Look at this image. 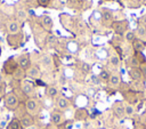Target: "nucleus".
<instances>
[{
  "mask_svg": "<svg viewBox=\"0 0 146 129\" xmlns=\"http://www.w3.org/2000/svg\"><path fill=\"white\" fill-rule=\"evenodd\" d=\"M26 16H27V14H26V11L25 10H17L16 11V17L18 18V19H25L26 18Z\"/></svg>",
  "mask_w": 146,
  "mask_h": 129,
  "instance_id": "2f4dec72",
  "label": "nucleus"
},
{
  "mask_svg": "<svg viewBox=\"0 0 146 129\" xmlns=\"http://www.w3.org/2000/svg\"><path fill=\"white\" fill-rule=\"evenodd\" d=\"M113 112H114V114H115L117 118H122L123 115H125V113H124V106L121 105L120 103H116V104L113 106Z\"/></svg>",
  "mask_w": 146,
  "mask_h": 129,
  "instance_id": "a211bd4d",
  "label": "nucleus"
},
{
  "mask_svg": "<svg viewBox=\"0 0 146 129\" xmlns=\"http://www.w3.org/2000/svg\"><path fill=\"white\" fill-rule=\"evenodd\" d=\"M50 1H51V0H36L38 5L41 6V7H47V6H49Z\"/></svg>",
  "mask_w": 146,
  "mask_h": 129,
  "instance_id": "c9c22d12",
  "label": "nucleus"
},
{
  "mask_svg": "<svg viewBox=\"0 0 146 129\" xmlns=\"http://www.w3.org/2000/svg\"><path fill=\"white\" fill-rule=\"evenodd\" d=\"M50 120L56 126H60L63 123V115L60 112L58 111H52L51 112V115H50Z\"/></svg>",
  "mask_w": 146,
  "mask_h": 129,
  "instance_id": "f8f14e48",
  "label": "nucleus"
},
{
  "mask_svg": "<svg viewBox=\"0 0 146 129\" xmlns=\"http://www.w3.org/2000/svg\"><path fill=\"white\" fill-rule=\"evenodd\" d=\"M124 37H125V40L127 41H129V42H133L135 41V39H136V34H135V32H132V31H127L125 33H124Z\"/></svg>",
  "mask_w": 146,
  "mask_h": 129,
  "instance_id": "a878e982",
  "label": "nucleus"
},
{
  "mask_svg": "<svg viewBox=\"0 0 146 129\" xmlns=\"http://www.w3.org/2000/svg\"><path fill=\"white\" fill-rule=\"evenodd\" d=\"M7 32L8 34H16L21 32V25L17 21H9L7 24Z\"/></svg>",
  "mask_w": 146,
  "mask_h": 129,
  "instance_id": "6e6552de",
  "label": "nucleus"
},
{
  "mask_svg": "<svg viewBox=\"0 0 146 129\" xmlns=\"http://www.w3.org/2000/svg\"><path fill=\"white\" fill-rule=\"evenodd\" d=\"M22 40H23V34L21 32L19 33H16V34H8V37H7V42L13 48L18 47L21 45Z\"/></svg>",
  "mask_w": 146,
  "mask_h": 129,
  "instance_id": "20e7f679",
  "label": "nucleus"
},
{
  "mask_svg": "<svg viewBox=\"0 0 146 129\" xmlns=\"http://www.w3.org/2000/svg\"><path fill=\"white\" fill-rule=\"evenodd\" d=\"M18 67V63H17V61L14 58V57H10V58H8L5 63H3V72L6 73V74H11L13 75V73L15 72V70Z\"/></svg>",
  "mask_w": 146,
  "mask_h": 129,
  "instance_id": "7ed1b4c3",
  "label": "nucleus"
},
{
  "mask_svg": "<svg viewBox=\"0 0 146 129\" xmlns=\"http://www.w3.org/2000/svg\"><path fill=\"white\" fill-rule=\"evenodd\" d=\"M5 87H6L5 83L1 82V83H0V96H2V94L5 92Z\"/></svg>",
  "mask_w": 146,
  "mask_h": 129,
  "instance_id": "ea45409f",
  "label": "nucleus"
},
{
  "mask_svg": "<svg viewBox=\"0 0 146 129\" xmlns=\"http://www.w3.org/2000/svg\"><path fill=\"white\" fill-rule=\"evenodd\" d=\"M135 57L139 62V64H146V57L141 51H135Z\"/></svg>",
  "mask_w": 146,
  "mask_h": 129,
  "instance_id": "393cba45",
  "label": "nucleus"
},
{
  "mask_svg": "<svg viewBox=\"0 0 146 129\" xmlns=\"http://www.w3.org/2000/svg\"><path fill=\"white\" fill-rule=\"evenodd\" d=\"M7 129H24V127L22 126V122L19 119L14 118L7 126Z\"/></svg>",
  "mask_w": 146,
  "mask_h": 129,
  "instance_id": "f3484780",
  "label": "nucleus"
},
{
  "mask_svg": "<svg viewBox=\"0 0 146 129\" xmlns=\"http://www.w3.org/2000/svg\"><path fill=\"white\" fill-rule=\"evenodd\" d=\"M132 47H133V49H135V51H141L143 53V50L145 49V47H146V43L141 40V39H135V41L132 42Z\"/></svg>",
  "mask_w": 146,
  "mask_h": 129,
  "instance_id": "2eb2a0df",
  "label": "nucleus"
},
{
  "mask_svg": "<svg viewBox=\"0 0 146 129\" xmlns=\"http://www.w3.org/2000/svg\"><path fill=\"white\" fill-rule=\"evenodd\" d=\"M111 27L114 30L115 34L117 35H123L127 30H128V22L127 21H114L112 24H111Z\"/></svg>",
  "mask_w": 146,
  "mask_h": 129,
  "instance_id": "f03ea898",
  "label": "nucleus"
},
{
  "mask_svg": "<svg viewBox=\"0 0 146 129\" xmlns=\"http://www.w3.org/2000/svg\"><path fill=\"white\" fill-rule=\"evenodd\" d=\"M17 63H18V66H19L21 68H23V70H25V71L29 70L30 66H31V58H30V55H29V54H23V55H21V56L18 57Z\"/></svg>",
  "mask_w": 146,
  "mask_h": 129,
  "instance_id": "39448f33",
  "label": "nucleus"
},
{
  "mask_svg": "<svg viewBox=\"0 0 146 129\" xmlns=\"http://www.w3.org/2000/svg\"><path fill=\"white\" fill-rule=\"evenodd\" d=\"M143 122H144V124L146 126V113H145L144 116H143Z\"/></svg>",
  "mask_w": 146,
  "mask_h": 129,
  "instance_id": "79ce46f5",
  "label": "nucleus"
},
{
  "mask_svg": "<svg viewBox=\"0 0 146 129\" xmlns=\"http://www.w3.org/2000/svg\"><path fill=\"white\" fill-rule=\"evenodd\" d=\"M13 76H14V79L16 80V81H23L24 79H25V76H26V71L25 70H23V68H21L19 66L15 70V72L13 73Z\"/></svg>",
  "mask_w": 146,
  "mask_h": 129,
  "instance_id": "4468645a",
  "label": "nucleus"
},
{
  "mask_svg": "<svg viewBox=\"0 0 146 129\" xmlns=\"http://www.w3.org/2000/svg\"><path fill=\"white\" fill-rule=\"evenodd\" d=\"M46 42L50 46H54L55 43H57V37L54 35V34H48L47 35V39H46Z\"/></svg>",
  "mask_w": 146,
  "mask_h": 129,
  "instance_id": "bb28decb",
  "label": "nucleus"
},
{
  "mask_svg": "<svg viewBox=\"0 0 146 129\" xmlns=\"http://www.w3.org/2000/svg\"><path fill=\"white\" fill-rule=\"evenodd\" d=\"M72 124H73V121H71V120H68V121H65L64 123H62V127H64L65 129H71V127H72Z\"/></svg>",
  "mask_w": 146,
  "mask_h": 129,
  "instance_id": "e433bc0d",
  "label": "nucleus"
},
{
  "mask_svg": "<svg viewBox=\"0 0 146 129\" xmlns=\"http://www.w3.org/2000/svg\"><path fill=\"white\" fill-rule=\"evenodd\" d=\"M19 120L22 122V126L24 128H27V129L34 124V119H33L32 114H29V113H25L24 115H22V118Z\"/></svg>",
  "mask_w": 146,
  "mask_h": 129,
  "instance_id": "9d476101",
  "label": "nucleus"
},
{
  "mask_svg": "<svg viewBox=\"0 0 146 129\" xmlns=\"http://www.w3.org/2000/svg\"><path fill=\"white\" fill-rule=\"evenodd\" d=\"M106 1H112V0H106Z\"/></svg>",
  "mask_w": 146,
  "mask_h": 129,
  "instance_id": "a18cd8bd",
  "label": "nucleus"
},
{
  "mask_svg": "<svg viewBox=\"0 0 146 129\" xmlns=\"http://www.w3.org/2000/svg\"><path fill=\"white\" fill-rule=\"evenodd\" d=\"M39 23L41 24V26H42L46 31H50V30L52 29V25H54L51 17L48 16V15H42V16L39 18Z\"/></svg>",
  "mask_w": 146,
  "mask_h": 129,
  "instance_id": "0eeeda50",
  "label": "nucleus"
},
{
  "mask_svg": "<svg viewBox=\"0 0 146 129\" xmlns=\"http://www.w3.org/2000/svg\"><path fill=\"white\" fill-rule=\"evenodd\" d=\"M110 76H111L110 73H108L107 71H105V70L99 73V79L103 80V81H108V80H110Z\"/></svg>",
  "mask_w": 146,
  "mask_h": 129,
  "instance_id": "c756f323",
  "label": "nucleus"
},
{
  "mask_svg": "<svg viewBox=\"0 0 146 129\" xmlns=\"http://www.w3.org/2000/svg\"><path fill=\"white\" fill-rule=\"evenodd\" d=\"M87 116H88L87 110H84V108H78V110L75 111L74 118H75L76 120H84V119H87Z\"/></svg>",
  "mask_w": 146,
  "mask_h": 129,
  "instance_id": "6ab92c4d",
  "label": "nucleus"
},
{
  "mask_svg": "<svg viewBox=\"0 0 146 129\" xmlns=\"http://www.w3.org/2000/svg\"><path fill=\"white\" fill-rule=\"evenodd\" d=\"M24 105H25L26 112H30V113H34L36 111V108H38V102L34 98H27L25 100Z\"/></svg>",
  "mask_w": 146,
  "mask_h": 129,
  "instance_id": "1a4fd4ad",
  "label": "nucleus"
},
{
  "mask_svg": "<svg viewBox=\"0 0 146 129\" xmlns=\"http://www.w3.org/2000/svg\"><path fill=\"white\" fill-rule=\"evenodd\" d=\"M41 62H42V64H43L44 66H49V65L51 64V58H50L49 55H44V56H42Z\"/></svg>",
  "mask_w": 146,
  "mask_h": 129,
  "instance_id": "7c9ffc66",
  "label": "nucleus"
},
{
  "mask_svg": "<svg viewBox=\"0 0 146 129\" xmlns=\"http://www.w3.org/2000/svg\"><path fill=\"white\" fill-rule=\"evenodd\" d=\"M0 53H1V46H0Z\"/></svg>",
  "mask_w": 146,
  "mask_h": 129,
  "instance_id": "c03bdc74",
  "label": "nucleus"
},
{
  "mask_svg": "<svg viewBox=\"0 0 146 129\" xmlns=\"http://www.w3.org/2000/svg\"><path fill=\"white\" fill-rule=\"evenodd\" d=\"M129 63H130L131 67H137L138 65H140V64H139V62L136 59V57H135V56H133V57H131V58L129 59Z\"/></svg>",
  "mask_w": 146,
  "mask_h": 129,
  "instance_id": "473e14b6",
  "label": "nucleus"
},
{
  "mask_svg": "<svg viewBox=\"0 0 146 129\" xmlns=\"http://www.w3.org/2000/svg\"><path fill=\"white\" fill-rule=\"evenodd\" d=\"M3 102H5V106L10 111H15L17 108V106L19 105V99L17 98V96L14 92L6 94Z\"/></svg>",
  "mask_w": 146,
  "mask_h": 129,
  "instance_id": "f257e3e1",
  "label": "nucleus"
},
{
  "mask_svg": "<svg viewBox=\"0 0 146 129\" xmlns=\"http://www.w3.org/2000/svg\"><path fill=\"white\" fill-rule=\"evenodd\" d=\"M67 3L71 8L74 9H80L83 6V0H67Z\"/></svg>",
  "mask_w": 146,
  "mask_h": 129,
  "instance_id": "4be33fe9",
  "label": "nucleus"
},
{
  "mask_svg": "<svg viewBox=\"0 0 146 129\" xmlns=\"http://www.w3.org/2000/svg\"><path fill=\"white\" fill-rule=\"evenodd\" d=\"M110 63H111L113 66H119V65H120V57L116 56V55L111 56V58H110Z\"/></svg>",
  "mask_w": 146,
  "mask_h": 129,
  "instance_id": "c85d7f7f",
  "label": "nucleus"
},
{
  "mask_svg": "<svg viewBox=\"0 0 146 129\" xmlns=\"http://www.w3.org/2000/svg\"><path fill=\"white\" fill-rule=\"evenodd\" d=\"M81 70H82L84 73H89V71H90V65L87 64V63H81Z\"/></svg>",
  "mask_w": 146,
  "mask_h": 129,
  "instance_id": "f704fd0d",
  "label": "nucleus"
},
{
  "mask_svg": "<svg viewBox=\"0 0 146 129\" xmlns=\"http://www.w3.org/2000/svg\"><path fill=\"white\" fill-rule=\"evenodd\" d=\"M139 66H140V67H139V70H140L141 74H143V76H145V78H146V64H140Z\"/></svg>",
  "mask_w": 146,
  "mask_h": 129,
  "instance_id": "4c0bfd02",
  "label": "nucleus"
},
{
  "mask_svg": "<svg viewBox=\"0 0 146 129\" xmlns=\"http://www.w3.org/2000/svg\"><path fill=\"white\" fill-rule=\"evenodd\" d=\"M140 23H141V25L146 26V14H145V15H143V16L140 17Z\"/></svg>",
  "mask_w": 146,
  "mask_h": 129,
  "instance_id": "58836bf2",
  "label": "nucleus"
},
{
  "mask_svg": "<svg viewBox=\"0 0 146 129\" xmlns=\"http://www.w3.org/2000/svg\"><path fill=\"white\" fill-rule=\"evenodd\" d=\"M129 76H130L132 80H135V81H139V80L143 78V74H141L139 67H131V68L129 70Z\"/></svg>",
  "mask_w": 146,
  "mask_h": 129,
  "instance_id": "ddd939ff",
  "label": "nucleus"
},
{
  "mask_svg": "<svg viewBox=\"0 0 146 129\" xmlns=\"http://www.w3.org/2000/svg\"><path fill=\"white\" fill-rule=\"evenodd\" d=\"M108 82H110V84H111L112 87H119L120 83H121V78H120V75H117V74H112V75L110 76Z\"/></svg>",
  "mask_w": 146,
  "mask_h": 129,
  "instance_id": "aec40b11",
  "label": "nucleus"
},
{
  "mask_svg": "<svg viewBox=\"0 0 146 129\" xmlns=\"http://www.w3.org/2000/svg\"><path fill=\"white\" fill-rule=\"evenodd\" d=\"M102 18L104 21V23H110L112 24L113 23V13L108 9H104L103 13H102Z\"/></svg>",
  "mask_w": 146,
  "mask_h": 129,
  "instance_id": "dca6fc26",
  "label": "nucleus"
},
{
  "mask_svg": "<svg viewBox=\"0 0 146 129\" xmlns=\"http://www.w3.org/2000/svg\"><path fill=\"white\" fill-rule=\"evenodd\" d=\"M1 82H2V74L0 73V83H1Z\"/></svg>",
  "mask_w": 146,
  "mask_h": 129,
  "instance_id": "37998d69",
  "label": "nucleus"
},
{
  "mask_svg": "<svg viewBox=\"0 0 146 129\" xmlns=\"http://www.w3.org/2000/svg\"><path fill=\"white\" fill-rule=\"evenodd\" d=\"M35 84H39V86H42V87H43V86H46V84H44L41 80H39V79H36V80H35Z\"/></svg>",
  "mask_w": 146,
  "mask_h": 129,
  "instance_id": "a19ab883",
  "label": "nucleus"
},
{
  "mask_svg": "<svg viewBox=\"0 0 146 129\" xmlns=\"http://www.w3.org/2000/svg\"><path fill=\"white\" fill-rule=\"evenodd\" d=\"M124 113H125V115H132L133 113H135V108H133V106L131 105V104H128V105H125L124 106Z\"/></svg>",
  "mask_w": 146,
  "mask_h": 129,
  "instance_id": "cd10ccee",
  "label": "nucleus"
},
{
  "mask_svg": "<svg viewBox=\"0 0 146 129\" xmlns=\"http://www.w3.org/2000/svg\"><path fill=\"white\" fill-rule=\"evenodd\" d=\"M124 97H125V99H127L129 103H136V102H137L136 94H135V92H132V91H128V92H125Z\"/></svg>",
  "mask_w": 146,
  "mask_h": 129,
  "instance_id": "b1692460",
  "label": "nucleus"
},
{
  "mask_svg": "<svg viewBox=\"0 0 146 129\" xmlns=\"http://www.w3.org/2000/svg\"><path fill=\"white\" fill-rule=\"evenodd\" d=\"M21 89L24 95L29 96V95L33 94V91H34V83L30 80H23L21 83Z\"/></svg>",
  "mask_w": 146,
  "mask_h": 129,
  "instance_id": "423d86ee",
  "label": "nucleus"
},
{
  "mask_svg": "<svg viewBox=\"0 0 146 129\" xmlns=\"http://www.w3.org/2000/svg\"><path fill=\"white\" fill-rule=\"evenodd\" d=\"M57 94H58V90H57L56 87L50 86V87L47 88V95H48V97H50V98H55V97L57 96Z\"/></svg>",
  "mask_w": 146,
  "mask_h": 129,
  "instance_id": "5701e85b",
  "label": "nucleus"
},
{
  "mask_svg": "<svg viewBox=\"0 0 146 129\" xmlns=\"http://www.w3.org/2000/svg\"><path fill=\"white\" fill-rule=\"evenodd\" d=\"M137 33H138L140 37H145V35H146V30H145L144 25H141V26H139V27L137 29Z\"/></svg>",
  "mask_w": 146,
  "mask_h": 129,
  "instance_id": "72a5a7b5",
  "label": "nucleus"
},
{
  "mask_svg": "<svg viewBox=\"0 0 146 129\" xmlns=\"http://www.w3.org/2000/svg\"><path fill=\"white\" fill-rule=\"evenodd\" d=\"M40 68L38 67V66H35V65H31L30 66V68L29 70H26V76H29L30 79H39V76H40Z\"/></svg>",
  "mask_w": 146,
  "mask_h": 129,
  "instance_id": "9b49d317",
  "label": "nucleus"
},
{
  "mask_svg": "<svg viewBox=\"0 0 146 129\" xmlns=\"http://www.w3.org/2000/svg\"><path fill=\"white\" fill-rule=\"evenodd\" d=\"M57 106H58V108H60V110H66V108L70 106V102H68L65 97H59V98L57 99Z\"/></svg>",
  "mask_w": 146,
  "mask_h": 129,
  "instance_id": "412c9836",
  "label": "nucleus"
}]
</instances>
